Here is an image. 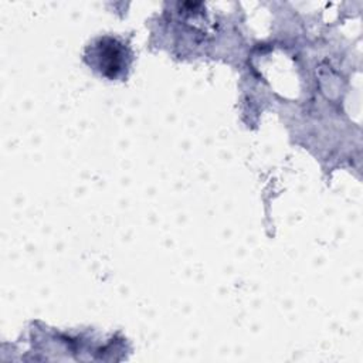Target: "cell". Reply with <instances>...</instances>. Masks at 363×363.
<instances>
[{
	"label": "cell",
	"instance_id": "1",
	"mask_svg": "<svg viewBox=\"0 0 363 363\" xmlns=\"http://www.w3.org/2000/svg\"><path fill=\"white\" fill-rule=\"evenodd\" d=\"M129 51L123 43L113 37H102L91 47V65L101 75L116 79L129 67Z\"/></svg>",
	"mask_w": 363,
	"mask_h": 363
}]
</instances>
